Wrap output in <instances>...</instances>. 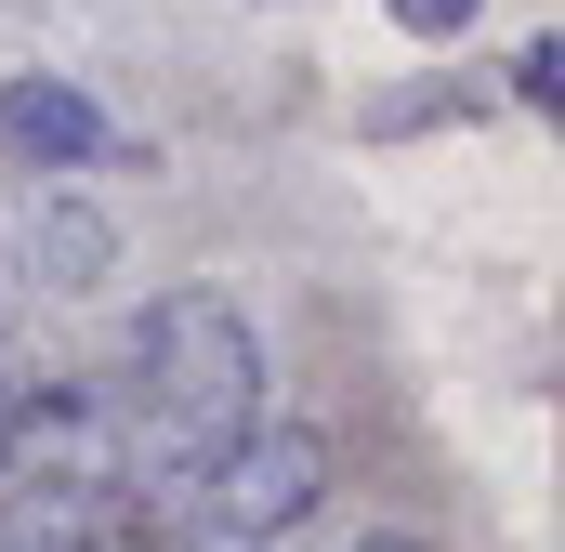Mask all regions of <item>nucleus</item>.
<instances>
[{"instance_id":"f257e3e1","label":"nucleus","mask_w":565,"mask_h":552,"mask_svg":"<svg viewBox=\"0 0 565 552\" xmlns=\"http://www.w3.org/2000/svg\"><path fill=\"white\" fill-rule=\"evenodd\" d=\"M264 382H277L264 316L224 276H171L132 316V395H119V421H132V500H198L211 460L264 421Z\"/></svg>"},{"instance_id":"f03ea898","label":"nucleus","mask_w":565,"mask_h":552,"mask_svg":"<svg viewBox=\"0 0 565 552\" xmlns=\"http://www.w3.org/2000/svg\"><path fill=\"white\" fill-rule=\"evenodd\" d=\"M0 500L26 527H119L132 500V421L79 369H0Z\"/></svg>"},{"instance_id":"7ed1b4c3","label":"nucleus","mask_w":565,"mask_h":552,"mask_svg":"<svg viewBox=\"0 0 565 552\" xmlns=\"http://www.w3.org/2000/svg\"><path fill=\"white\" fill-rule=\"evenodd\" d=\"M329 474H342L329 421H250V434H237V447L211 460L198 513H211V540H250V552H277L289 527H316V513H329Z\"/></svg>"},{"instance_id":"20e7f679","label":"nucleus","mask_w":565,"mask_h":552,"mask_svg":"<svg viewBox=\"0 0 565 552\" xmlns=\"http://www.w3.org/2000/svg\"><path fill=\"white\" fill-rule=\"evenodd\" d=\"M0 145L26 158V171H106L119 158V119L79 93V79H53V66H26L13 93H0Z\"/></svg>"},{"instance_id":"39448f33","label":"nucleus","mask_w":565,"mask_h":552,"mask_svg":"<svg viewBox=\"0 0 565 552\" xmlns=\"http://www.w3.org/2000/svg\"><path fill=\"white\" fill-rule=\"evenodd\" d=\"M106 251H119V237H106L93 211H40V237H26V264L53 276V289H93V276H106Z\"/></svg>"},{"instance_id":"423d86ee","label":"nucleus","mask_w":565,"mask_h":552,"mask_svg":"<svg viewBox=\"0 0 565 552\" xmlns=\"http://www.w3.org/2000/svg\"><path fill=\"white\" fill-rule=\"evenodd\" d=\"M382 13H395V26H408V40H460V26H473V13H487V0H382Z\"/></svg>"},{"instance_id":"0eeeda50","label":"nucleus","mask_w":565,"mask_h":552,"mask_svg":"<svg viewBox=\"0 0 565 552\" xmlns=\"http://www.w3.org/2000/svg\"><path fill=\"white\" fill-rule=\"evenodd\" d=\"M553 79H565V53H553V40H526V53H513V93H526V106H553Z\"/></svg>"},{"instance_id":"6e6552de","label":"nucleus","mask_w":565,"mask_h":552,"mask_svg":"<svg viewBox=\"0 0 565 552\" xmlns=\"http://www.w3.org/2000/svg\"><path fill=\"white\" fill-rule=\"evenodd\" d=\"M342 552H434V540H395V527H382V540H342Z\"/></svg>"},{"instance_id":"1a4fd4ad","label":"nucleus","mask_w":565,"mask_h":552,"mask_svg":"<svg viewBox=\"0 0 565 552\" xmlns=\"http://www.w3.org/2000/svg\"><path fill=\"white\" fill-rule=\"evenodd\" d=\"M184 552H250V540H184Z\"/></svg>"}]
</instances>
